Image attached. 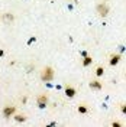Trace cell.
Masks as SVG:
<instances>
[{
    "label": "cell",
    "mask_w": 126,
    "mask_h": 127,
    "mask_svg": "<svg viewBox=\"0 0 126 127\" xmlns=\"http://www.w3.org/2000/svg\"><path fill=\"white\" fill-rule=\"evenodd\" d=\"M77 111H78L80 114H87V113H88V107H87L86 104H78Z\"/></svg>",
    "instance_id": "cell-9"
},
{
    "label": "cell",
    "mask_w": 126,
    "mask_h": 127,
    "mask_svg": "<svg viewBox=\"0 0 126 127\" xmlns=\"http://www.w3.org/2000/svg\"><path fill=\"white\" fill-rule=\"evenodd\" d=\"M39 78L42 79L44 82H51V81H54V78H55V69H54L51 65L44 66L42 71H41V74H39Z\"/></svg>",
    "instance_id": "cell-1"
},
{
    "label": "cell",
    "mask_w": 126,
    "mask_h": 127,
    "mask_svg": "<svg viewBox=\"0 0 126 127\" xmlns=\"http://www.w3.org/2000/svg\"><path fill=\"white\" fill-rule=\"evenodd\" d=\"M120 61H122V55L120 54H112L110 59H109V65L110 66H116Z\"/></svg>",
    "instance_id": "cell-6"
},
{
    "label": "cell",
    "mask_w": 126,
    "mask_h": 127,
    "mask_svg": "<svg viewBox=\"0 0 126 127\" xmlns=\"http://www.w3.org/2000/svg\"><path fill=\"white\" fill-rule=\"evenodd\" d=\"M103 1H109V0H103Z\"/></svg>",
    "instance_id": "cell-17"
},
{
    "label": "cell",
    "mask_w": 126,
    "mask_h": 127,
    "mask_svg": "<svg viewBox=\"0 0 126 127\" xmlns=\"http://www.w3.org/2000/svg\"><path fill=\"white\" fill-rule=\"evenodd\" d=\"M87 55H88V54H87L86 51H83V52H81V56H83V58H84V56H87Z\"/></svg>",
    "instance_id": "cell-15"
},
{
    "label": "cell",
    "mask_w": 126,
    "mask_h": 127,
    "mask_svg": "<svg viewBox=\"0 0 126 127\" xmlns=\"http://www.w3.org/2000/svg\"><path fill=\"white\" fill-rule=\"evenodd\" d=\"M16 113V105H4L3 107V110H1V116H3V119L4 120H9L10 117H13Z\"/></svg>",
    "instance_id": "cell-3"
},
{
    "label": "cell",
    "mask_w": 126,
    "mask_h": 127,
    "mask_svg": "<svg viewBox=\"0 0 126 127\" xmlns=\"http://www.w3.org/2000/svg\"><path fill=\"white\" fill-rule=\"evenodd\" d=\"M6 19L7 20H13V15H6Z\"/></svg>",
    "instance_id": "cell-14"
},
{
    "label": "cell",
    "mask_w": 126,
    "mask_h": 127,
    "mask_svg": "<svg viewBox=\"0 0 126 127\" xmlns=\"http://www.w3.org/2000/svg\"><path fill=\"white\" fill-rule=\"evenodd\" d=\"M88 87L91 88V90H94V91H100L103 88V82H100L99 79H91L88 82Z\"/></svg>",
    "instance_id": "cell-7"
},
{
    "label": "cell",
    "mask_w": 126,
    "mask_h": 127,
    "mask_svg": "<svg viewBox=\"0 0 126 127\" xmlns=\"http://www.w3.org/2000/svg\"><path fill=\"white\" fill-rule=\"evenodd\" d=\"M13 119H15V121H17V123H25V121L28 120V117H26V114H23V113H16L15 116H13Z\"/></svg>",
    "instance_id": "cell-8"
},
{
    "label": "cell",
    "mask_w": 126,
    "mask_h": 127,
    "mask_svg": "<svg viewBox=\"0 0 126 127\" xmlns=\"http://www.w3.org/2000/svg\"><path fill=\"white\" fill-rule=\"evenodd\" d=\"M64 94H65V97H68V98H74L75 94H77V88L72 87L71 84H67L64 87Z\"/></svg>",
    "instance_id": "cell-5"
},
{
    "label": "cell",
    "mask_w": 126,
    "mask_h": 127,
    "mask_svg": "<svg viewBox=\"0 0 126 127\" xmlns=\"http://www.w3.org/2000/svg\"><path fill=\"white\" fill-rule=\"evenodd\" d=\"M112 126L113 127H122V123H120V121H112Z\"/></svg>",
    "instance_id": "cell-13"
},
{
    "label": "cell",
    "mask_w": 126,
    "mask_h": 127,
    "mask_svg": "<svg viewBox=\"0 0 126 127\" xmlns=\"http://www.w3.org/2000/svg\"><path fill=\"white\" fill-rule=\"evenodd\" d=\"M125 78H126V74H125Z\"/></svg>",
    "instance_id": "cell-18"
},
{
    "label": "cell",
    "mask_w": 126,
    "mask_h": 127,
    "mask_svg": "<svg viewBox=\"0 0 126 127\" xmlns=\"http://www.w3.org/2000/svg\"><path fill=\"white\" fill-rule=\"evenodd\" d=\"M4 55V51H3V49H0V56H3Z\"/></svg>",
    "instance_id": "cell-16"
},
{
    "label": "cell",
    "mask_w": 126,
    "mask_h": 127,
    "mask_svg": "<svg viewBox=\"0 0 126 127\" xmlns=\"http://www.w3.org/2000/svg\"><path fill=\"white\" fill-rule=\"evenodd\" d=\"M91 64H93V58L90 55H87V56L83 58V66H90Z\"/></svg>",
    "instance_id": "cell-10"
},
{
    "label": "cell",
    "mask_w": 126,
    "mask_h": 127,
    "mask_svg": "<svg viewBox=\"0 0 126 127\" xmlns=\"http://www.w3.org/2000/svg\"><path fill=\"white\" fill-rule=\"evenodd\" d=\"M118 107H119V110H120V113L126 116V104H119Z\"/></svg>",
    "instance_id": "cell-12"
},
{
    "label": "cell",
    "mask_w": 126,
    "mask_h": 127,
    "mask_svg": "<svg viewBox=\"0 0 126 127\" xmlns=\"http://www.w3.org/2000/svg\"><path fill=\"white\" fill-rule=\"evenodd\" d=\"M49 103V98H48L47 94H39L36 97V105L39 107V108H45Z\"/></svg>",
    "instance_id": "cell-4"
},
{
    "label": "cell",
    "mask_w": 126,
    "mask_h": 127,
    "mask_svg": "<svg viewBox=\"0 0 126 127\" xmlns=\"http://www.w3.org/2000/svg\"><path fill=\"white\" fill-rule=\"evenodd\" d=\"M96 12H97V15L100 16V17H107L109 13H110V6L106 3V1H100V3H97V6H96Z\"/></svg>",
    "instance_id": "cell-2"
},
{
    "label": "cell",
    "mask_w": 126,
    "mask_h": 127,
    "mask_svg": "<svg viewBox=\"0 0 126 127\" xmlns=\"http://www.w3.org/2000/svg\"><path fill=\"white\" fill-rule=\"evenodd\" d=\"M103 75H104V68H103L102 65H99V66L96 68V77L100 78V77H103Z\"/></svg>",
    "instance_id": "cell-11"
}]
</instances>
